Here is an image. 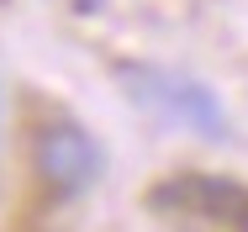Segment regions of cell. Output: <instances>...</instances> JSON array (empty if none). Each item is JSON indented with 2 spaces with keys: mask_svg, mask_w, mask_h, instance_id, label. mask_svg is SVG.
I'll use <instances>...</instances> for the list:
<instances>
[{
  "mask_svg": "<svg viewBox=\"0 0 248 232\" xmlns=\"http://www.w3.org/2000/svg\"><path fill=\"white\" fill-rule=\"evenodd\" d=\"M116 85L127 90V100L138 111L158 116L164 127L196 132V138H227V111L211 85H201L180 69L164 63H116Z\"/></svg>",
  "mask_w": 248,
  "mask_h": 232,
  "instance_id": "6da1fadb",
  "label": "cell"
},
{
  "mask_svg": "<svg viewBox=\"0 0 248 232\" xmlns=\"http://www.w3.org/2000/svg\"><path fill=\"white\" fill-rule=\"evenodd\" d=\"M32 164H37V180L53 195H85L100 180V169H106L100 142L74 116H63V111L48 116V122H37V132H32Z\"/></svg>",
  "mask_w": 248,
  "mask_h": 232,
  "instance_id": "7a4b0ae2",
  "label": "cell"
},
{
  "mask_svg": "<svg viewBox=\"0 0 248 232\" xmlns=\"http://www.w3.org/2000/svg\"><path fill=\"white\" fill-rule=\"evenodd\" d=\"M158 211H196V217H238L243 211V185L232 180H211V174H180V180H164L148 195Z\"/></svg>",
  "mask_w": 248,
  "mask_h": 232,
  "instance_id": "3957f363",
  "label": "cell"
},
{
  "mask_svg": "<svg viewBox=\"0 0 248 232\" xmlns=\"http://www.w3.org/2000/svg\"><path fill=\"white\" fill-rule=\"evenodd\" d=\"M238 232H248V201H243V211H238Z\"/></svg>",
  "mask_w": 248,
  "mask_h": 232,
  "instance_id": "277c9868",
  "label": "cell"
}]
</instances>
